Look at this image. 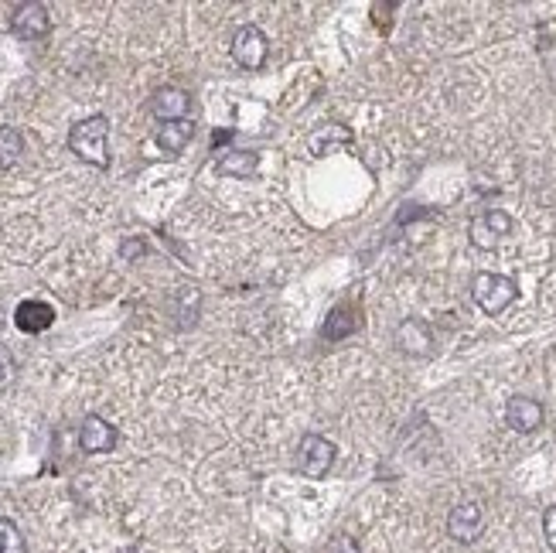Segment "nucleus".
I'll return each instance as SVG.
<instances>
[{
    "mask_svg": "<svg viewBox=\"0 0 556 553\" xmlns=\"http://www.w3.org/2000/svg\"><path fill=\"white\" fill-rule=\"evenodd\" d=\"M325 553H362V550H359V543H355L348 533H338V536H331V540H328Z\"/></svg>",
    "mask_w": 556,
    "mask_h": 553,
    "instance_id": "obj_20",
    "label": "nucleus"
},
{
    "mask_svg": "<svg viewBox=\"0 0 556 553\" xmlns=\"http://www.w3.org/2000/svg\"><path fill=\"white\" fill-rule=\"evenodd\" d=\"M536 48H556V18H543L536 24Z\"/></svg>",
    "mask_w": 556,
    "mask_h": 553,
    "instance_id": "obj_19",
    "label": "nucleus"
},
{
    "mask_svg": "<svg viewBox=\"0 0 556 553\" xmlns=\"http://www.w3.org/2000/svg\"><path fill=\"white\" fill-rule=\"evenodd\" d=\"M24 154V137L18 127H0V168H14Z\"/></svg>",
    "mask_w": 556,
    "mask_h": 553,
    "instance_id": "obj_15",
    "label": "nucleus"
},
{
    "mask_svg": "<svg viewBox=\"0 0 556 553\" xmlns=\"http://www.w3.org/2000/svg\"><path fill=\"white\" fill-rule=\"evenodd\" d=\"M267 52H270V41L256 24L236 28V35H232V59H236V65H243L246 72H256L267 62Z\"/></svg>",
    "mask_w": 556,
    "mask_h": 553,
    "instance_id": "obj_4",
    "label": "nucleus"
},
{
    "mask_svg": "<svg viewBox=\"0 0 556 553\" xmlns=\"http://www.w3.org/2000/svg\"><path fill=\"white\" fill-rule=\"evenodd\" d=\"M512 229H516V222H512L509 212L488 209V212H481V216L471 219L468 236H471V243H475L478 250H495V246H499L502 239L512 233Z\"/></svg>",
    "mask_w": 556,
    "mask_h": 553,
    "instance_id": "obj_5",
    "label": "nucleus"
},
{
    "mask_svg": "<svg viewBox=\"0 0 556 553\" xmlns=\"http://www.w3.org/2000/svg\"><path fill=\"white\" fill-rule=\"evenodd\" d=\"M348 137H352V134H348V130H342V127H338V123H328L325 134H318V137L311 140V151H314V154H328V151H331V144H345Z\"/></svg>",
    "mask_w": 556,
    "mask_h": 553,
    "instance_id": "obj_18",
    "label": "nucleus"
},
{
    "mask_svg": "<svg viewBox=\"0 0 556 553\" xmlns=\"http://www.w3.org/2000/svg\"><path fill=\"white\" fill-rule=\"evenodd\" d=\"M355 325H359V321L352 318V311L335 308V311H331V315H328V321H325V338H331V342H335V338L352 335V332H355Z\"/></svg>",
    "mask_w": 556,
    "mask_h": 553,
    "instance_id": "obj_16",
    "label": "nucleus"
},
{
    "mask_svg": "<svg viewBox=\"0 0 556 553\" xmlns=\"http://www.w3.org/2000/svg\"><path fill=\"white\" fill-rule=\"evenodd\" d=\"M543 536H546V547L556 553V506L543 513Z\"/></svg>",
    "mask_w": 556,
    "mask_h": 553,
    "instance_id": "obj_21",
    "label": "nucleus"
},
{
    "mask_svg": "<svg viewBox=\"0 0 556 553\" xmlns=\"http://www.w3.org/2000/svg\"><path fill=\"white\" fill-rule=\"evenodd\" d=\"M335 455L338 451L328 437L304 434L301 448H297V468H301L307 478H325L331 472V465H335Z\"/></svg>",
    "mask_w": 556,
    "mask_h": 553,
    "instance_id": "obj_3",
    "label": "nucleus"
},
{
    "mask_svg": "<svg viewBox=\"0 0 556 553\" xmlns=\"http://www.w3.org/2000/svg\"><path fill=\"white\" fill-rule=\"evenodd\" d=\"M192 137H195V123L192 120H174V123H164L161 130H157V147H161L164 154H181L185 151L188 144H192Z\"/></svg>",
    "mask_w": 556,
    "mask_h": 553,
    "instance_id": "obj_13",
    "label": "nucleus"
},
{
    "mask_svg": "<svg viewBox=\"0 0 556 553\" xmlns=\"http://www.w3.org/2000/svg\"><path fill=\"white\" fill-rule=\"evenodd\" d=\"M447 533H451L454 543H475L485 533V509L471 499L458 502L447 516Z\"/></svg>",
    "mask_w": 556,
    "mask_h": 553,
    "instance_id": "obj_6",
    "label": "nucleus"
},
{
    "mask_svg": "<svg viewBox=\"0 0 556 553\" xmlns=\"http://www.w3.org/2000/svg\"><path fill=\"white\" fill-rule=\"evenodd\" d=\"M543 420H546V410H543V403L533 400V396H512V400L505 403V424L516 434L539 431Z\"/></svg>",
    "mask_w": 556,
    "mask_h": 553,
    "instance_id": "obj_8",
    "label": "nucleus"
},
{
    "mask_svg": "<svg viewBox=\"0 0 556 553\" xmlns=\"http://www.w3.org/2000/svg\"><path fill=\"white\" fill-rule=\"evenodd\" d=\"M396 345H400L406 356H430V349H434V332L427 328V321L406 318L403 325L396 328Z\"/></svg>",
    "mask_w": 556,
    "mask_h": 553,
    "instance_id": "obj_11",
    "label": "nucleus"
},
{
    "mask_svg": "<svg viewBox=\"0 0 556 553\" xmlns=\"http://www.w3.org/2000/svg\"><path fill=\"white\" fill-rule=\"evenodd\" d=\"M0 553H28L24 533L11 523V519H0Z\"/></svg>",
    "mask_w": 556,
    "mask_h": 553,
    "instance_id": "obj_17",
    "label": "nucleus"
},
{
    "mask_svg": "<svg viewBox=\"0 0 556 553\" xmlns=\"http://www.w3.org/2000/svg\"><path fill=\"white\" fill-rule=\"evenodd\" d=\"M79 448L86 455H106V451L116 448V427L103 417H86L79 427Z\"/></svg>",
    "mask_w": 556,
    "mask_h": 553,
    "instance_id": "obj_9",
    "label": "nucleus"
},
{
    "mask_svg": "<svg viewBox=\"0 0 556 553\" xmlns=\"http://www.w3.org/2000/svg\"><path fill=\"white\" fill-rule=\"evenodd\" d=\"M471 297H475V304L485 311V315L495 318L519 297V284L505 274H488L485 270V274L471 277Z\"/></svg>",
    "mask_w": 556,
    "mask_h": 553,
    "instance_id": "obj_2",
    "label": "nucleus"
},
{
    "mask_svg": "<svg viewBox=\"0 0 556 553\" xmlns=\"http://www.w3.org/2000/svg\"><path fill=\"white\" fill-rule=\"evenodd\" d=\"M69 147L79 161L106 168L110 164V120L86 117L69 130Z\"/></svg>",
    "mask_w": 556,
    "mask_h": 553,
    "instance_id": "obj_1",
    "label": "nucleus"
},
{
    "mask_svg": "<svg viewBox=\"0 0 556 553\" xmlns=\"http://www.w3.org/2000/svg\"><path fill=\"white\" fill-rule=\"evenodd\" d=\"M52 321H55V311H52V304H45V301H21L18 311H14V325L28 335L45 332Z\"/></svg>",
    "mask_w": 556,
    "mask_h": 553,
    "instance_id": "obj_12",
    "label": "nucleus"
},
{
    "mask_svg": "<svg viewBox=\"0 0 556 553\" xmlns=\"http://www.w3.org/2000/svg\"><path fill=\"white\" fill-rule=\"evenodd\" d=\"M260 171V158L253 151H226L219 158V175L229 178H256Z\"/></svg>",
    "mask_w": 556,
    "mask_h": 553,
    "instance_id": "obj_14",
    "label": "nucleus"
},
{
    "mask_svg": "<svg viewBox=\"0 0 556 553\" xmlns=\"http://www.w3.org/2000/svg\"><path fill=\"white\" fill-rule=\"evenodd\" d=\"M188 110H192V96L178 86H164L157 89L151 99V113L157 120L174 123V120H188Z\"/></svg>",
    "mask_w": 556,
    "mask_h": 553,
    "instance_id": "obj_10",
    "label": "nucleus"
},
{
    "mask_svg": "<svg viewBox=\"0 0 556 553\" xmlns=\"http://www.w3.org/2000/svg\"><path fill=\"white\" fill-rule=\"evenodd\" d=\"M48 28H52V18H48V7L38 4V0H28V4H18L11 11V31L24 41L45 38Z\"/></svg>",
    "mask_w": 556,
    "mask_h": 553,
    "instance_id": "obj_7",
    "label": "nucleus"
}]
</instances>
